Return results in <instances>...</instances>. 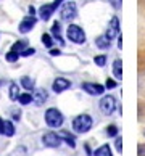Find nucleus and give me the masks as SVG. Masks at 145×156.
<instances>
[{
    "instance_id": "nucleus-12",
    "label": "nucleus",
    "mask_w": 145,
    "mask_h": 156,
    "mask_svg": "<svg viewBox=\"0 0 145 156\" xmlns=\"http://www.w3.org/2000/svg\"><path fill=\"white\" fill-rule=\"evenodd\" d=\"M47 98H49V94L45 89H37V90H34V94H32V101L36 106H42L44 103L47 101Z\"/></svg>"
},
{
    "instance_id": "nucleus-39",
    "label": "nucleus",
    "mask_w": 145,
    "mask_h": 156,
    "mask_svg": "<svg viewBox=\"0 0 145 156\" xmlns=\"http://www.w3.org/2000/svg\"><path fill=\"white\" fill-rule=\"evenodd\" d=\"M143 135H145V129H143Z\"/></svg>"
},
{
    "instance_id": "nucleus-5",
    "label": "nucleus",
    "mask_w": 145,
    "mask_h": 156,
    "mask_svg": "<svg viewBox=\"0 0 145 156\" xmlns=\"http://www.w3.org/2000/svg\"><path fill=\"white\" fill-rule=\"evenodd\" d=\"M60 16L63 21H73L78 16V5L74 2H66L61 5L60 10Z\"/></svg>"
},
{
    "instance_id": "nucleus-9",
    "label": "nucleus",
    "mask_w": 145,
    "mask_h": 156,
    "mask_svg": "<svg viewBox=\"0 0 145 156\" xmlns=\"http://www.w3.org/2000/svg\"><path fill=\"white\" fill-rule=\"evenodd\" d=\"M71 87V80L66 79V77H56L53 80V84H52V90L55 92V94H63L65 90H68Z\"/></svg>"
},
{
    "instance_id": "nucleus-22",
    "label": "nucleus",
    "mask_w": 145,
    "mask_h": 156,
    "mask_svg": "<svg viewBox=\"0 0 145 156\" xmlns=\"http://www.w3.org/2000/svg\"><path fill=\"white\" fill-rule=\"evenodd\" d=\"M26 45H27V40H18V42H15L13 45H11V50L21 55V51L26 48Z\"/></svg>"
},
{
    "instance_id": "nucleus-13",
    "label": "nucleus",
    "mask_w": 145,
    "mask_h": 156,
    "mask_svg": "<svg viewBox=\"0 0 145 156\" xmlns=\"http://www.w3.org/2000/svg\"><path fill=\"white\" fill-rule=\"evenodd\" d=\"M58 135L61 137V140H65V142L68 143V147L76 148V137L71 135L68 130H60V132H58Z\"/></svg>"
},
{
    "instance_id": "nucleus-24",
    "label": "nucleus",
    "mask_w": 145,
    "mask_h": 156,
    "mask_svg": "<svg viewBox=\"0 0 145 156\" xmlns=\"http://www.w3.org/2000/svg\"><path fill=\"white\" fill-rule=\"evenodd\" d=\"M42 44H44L47 48H52V47H53V39H52L50 34H42Z\"/></svg>"
},
{
    "instance_id": "nucleus-38",
    "label": "nucleus",
    "mask_w": 145,
    "mask_h": 156,
    "mask_svg": "<svg viewBox=\"0 0 145 156\" xmlns=\"http://www.w3.org/2000/svg\"><path fill=\"white\" fill-rule=\"evenodd\" d=\"M2 85H5V80H3V79H0V87H2Z\"/></svg>"
},
{
    "instance_id": "nucleus-15",
    "label": "nucleus",
    "mask_w": 145,
    "mask_h": 156,
    "mask_svg": "<svg viewBox=\"0 0 145 156\" xmlns=\"http://www.w3.org/2000/svg\"><path fill=\"white\" fill-rule=\"evenodd\" d=\"M95 45L102 50H107V48L111 47V40H110L107 36H100V37L95 39Z\"/></svg>"
},
{
    "instance_id": "nucleus-7",
    "label": "nucleus",
    "mask_w": 145,
    "mask_h": 156,
    "mask_svg": "<svg viewBox=\"0 0 145 156\" xmlns=\"http://www.w3.org/2000/svg\"><path fill=\"white\" fill-rule=\"evenodd\" d=\"M61 142H63L61 137L55 134V132H47V134L42 135V143L49 148H58L61 145Z\"/></svg>"
},
{
    "instance_id": "nucleus-8",
    "label": "nucleus",
    "mask_w": 145,
    "mask_h": 156,
    "mask_svg": "<svg viewBox=\"0 0 145 156\" xmlns=\"http://www.w3.org/2000/svg\"><path fill=\"white\" fill-rule=\"evenodd\" d=\"M36 24H37V18L34 15H29V16H26V18H23V21L18 26V29H20L21 34H27L29 31H32V27Z\"/></svg>"
},
{
    "instance_id": "nucleus-21",
    "label": "nucleus",
    "mask_w": 145,
    "mask_h": 156,
    "mask_svg": "<svg viewBox=\"0 0 145 156\" xmlns=\"http://www.w3.org/2000/svg\"><path fill=\"white\" fill-rule=\"evenodd\" d=\"M18 101H20V105H29V103H32V94H29V92L20 94Z\"/></svg>"
},
{
    "instance_id": "nucleus-2",
    "label": "nucleus",
    "mask_w": 145,
    "mask_h": 156,
    "mask_svg": "<svg viewBox=\"0 0 145 156\" xmlns=\"http://www.w3.org/2000/svg\"><path fill=\"white\" fill-rule=\"evenodd\" d=\"M45 122H47L49 127H53V129H58L61 127L63 122H65V116L58 108H49L45 111Z\"/></svg>"
},
{
    "instance_id": "nucleus-10",
    "label": "nucleus",
    "mask_w": 145,
    "mask_h": 156,
    "mask_svg": "<svg viewBox=\"0 0 145 156\" xmlns=\"http://www.w3.org/2000/svg\"><path fill=\"white\" fill-rule=\"evenodd\" d=\"M105 36L110 39V40H113L114 37H118L119 36V20L116 18V16H113L111 21H110V26H108V29H107V34Z\"/></svg>"
},
{
    "instance_id": "nucleus-11",
    "label": "nucleus",
    "mask_w": 145,
    "mask_h": 156,
    "mask_svg": "<svg viewBox=\"0 0 145 156\" xmlns=\"http://www.w3.org/2000/svg\"><path fill=\"white\" fill-rule=\"evenodd\" d=\"M55 10L56 7L53 3H45L42 5V7L39 8V16H40V20H44V21H49L52 18V15L55 13Z\"/></svg>"
},
{
    "instance_id": "nucleus-30",
    "label": "nucleus",
    "mask_w": 145,
    "mask_h": 156,
    "mask_svg": "<svg viewBox=\"0 0 145 156\" xmlns=\"http://www.w3.org/2000/svg\"><path fill=\"white\" fill-rule=\"evenodd\" d=\"M137 156H145V143H140L137 148Z\"/></svg>"
},
{
    "instance_id": "nucleus-25",
    "label": "nucleus",
    "mask_w": 145,
    "mask_h": 156,
    "mask_svg": "<svg viewBox=\"0 0 145 156\" xmlns=\"http://www.w3.org/2000/svg\"><path fill=\"white\" fill-rule=\"evenodd\" d=\"M94 63H95L97 66L103 68V66L107 65V56H105V55H97L95 58H94Z\"/></svg>"
},
{
    "instance_id": "nucleus-16",
    "label": "nucleus",
    "mask_w": 145,
    "mask_h": 156,
    "mask_svg": "<svg viewBox=\"0 0 145 156\" xmlns=\"http://www.w3.org/2000/svg\"><path fill=\"white\" fill-rule=\"evenodd\" d=\"M113 74L116 79H123V61L121 60L113 61Z\"/></svg>"
},
{
    "instance_id": "nucleus-23",
    "label": "nucleus",
    "mask_w": 145,
    "mask_h": 156,
    "mask_svg": "<svg viewBox=\"0 0 145 156\" xmlns=\"http://www.w3.org/2000/svg\"><path fill=\"white\" fill-rule=\"evenodd\" d=\"M20 53H16V51H13V50H10L7 55H5V60H7L8 63H15V61H18V58H20Z\"/></svg>"
},
{
    "instance_id": "nucleus-33",
    "label": "nucleus",
    "mask_w": 145,
    "mask_h": 156,
    "mask_svg": "<svg viewBox=\"0 0 145 156\" xmlns=\"http://www.w3.org/2000/svg\"><path fill=\"white\" fill-rule=\"evenodd\" d=\"M84 150H85V151H87V156H94V153H92V150H90V147L87 145V143H85V145H84Z\"/></svg>"
},
{
    "instance_id": "nucleus-3",
    "label": "nucleus",
    "mask_w": 145,
    "mask_h": 156,
    "mask_svg": "<svg viewBox=\"0 0 145 156\" xmlns=\"http://www.w3.org/2000/svg\"><path fill=\"white\" fill-rule=\"evenodd\" d=\"M66 37L71 40L73 44L76 45H82L85 42V32L81 26L78 24H69L68 29H66Z\"/></svg>"
},
{
    "instance_id": "nucleus-17",
    "label": "nucleus",
    "mask_w": 145,
    "mask_h": 156,
    "mask_svg": "<svg viewBox=\"0 0 145 156\" xmlns=\"http://www.w3.org/2000/svg\"><path fill=\"white\" fill-rule=\"evenodd\" d=\"M94 156H113L111 147H110V145H102V147H98L95 151H94Z\"/></svg>"
},
{
    "instance_id": "nucleus-6",
    "label": "nucleus",
    "mask_w": 145,
    "mask_h": 156,
    "mask_svg": "<svg viewBox=\"0 0 145 156\" xmlns=\"http://www.w3.org/2000/svg\"><path fill=\"white\" fill-rule=\"evenodd\" d=\"M82 90L85 92V94H89L92 97H97V95H103L105 94V85L102 84H95V82H82Z\"/></svg>"
},
{
    "instance_id": "nucleus-36",
    "label": "nucleus",
    "mask_w": 145,
    "mask_h": 156,
    "mask_svg": "<svg viewBox=\"0 0 145 156\" xmlns=\"http://www.w3.org/2000/svg\"><path fill=\"white\" fill-rule=\"evenodd\" d=\"M63 2H65V0H55V2H53V5H55V7L58 8V7H60V5H61Z\"/></svg>"
},
{
    "instance_id": "nucleus-31",
    "label": "nucleus",
    "mask_w": 145,
    "mask_h": 156,
    "mask_svg": "<svg viewBox=\"0 0 145 156\" xmlns=\"http://www.w3.org/2000/svg\"><path fill=\"white\" fill-rule=\"evenodd\" d=\"M20 119H21V111L15 109V111H13V121H20Z\"/></svg>"
},
{
    "instance_id": "nucleus-34",
    "label": "nucleus",
    "mask_w": 145,
    "mask_h": 156,
    "mask_svg": "<svg viewBox=\"0 0 145 156\" xmlns=\"http://www.w3.org/2000/svg\"><path fill=\"white\" fill-rule=\"evenodd\" d=\"M111 3H113L114 8H119L121 7V0H111Z\"/></svg>"
},
{
    "instance_id": "nucleus-1",
    "label": "nucleus",
    "mask_w": 145,
    "mask_h": 156,
    "mask_svg": "<svg viewBox=\"0 0 145 156\" xmlns=\"http://www.w3.org/2000/svg\"><path fill=\"white\" fill-rule=\"evenodd\" d=\"M92 126H94V121L89 114H79L73 119V130L76 132V134H87Z\"/></svg>"
},
{
    "instance_id": "nucleus-26",
    "label": "nucleus",
    "mask_w": 145,
    "mask_h": 156,
    "mask_svg": "<svg viewBox=\"0 0 145 156\" xmlns=\"http://www.w3.org/2000/svg\"><path fill=\"white\" fill-rule=\"evenodd\" d=\"M118 132H119V129H118L114 124H111V126L107 127V135H108V137H118Z\"/></svg>"
},
{
    "instance_id": "nucleus-29",
    "label": "nucleus",
    "mask_w": 145,
    "mask_h": 156,
    "mask_svg": "<svg viewBox=\"0 0 145 156\" xmlns=\"http://www.w3.org/2000/svg\"><path fill=\"white\" fill-rule=\"evenodd\" d=\"M34 53H36V48H24L21 51V56H31Z\"/></svg>"
},
{
    "instance_id": "nucleus-4",
    "label": "nucleus",
    "mask_w": 145,
    "mask_h": 156,
    "mask_svg": "<svg viewBox=\"0 0 145 156\" xmlns=\"http://www.w3.org/2000/svg\"><path fill=\"white\" fill-rule=\"evenodd\" d=\"M98 106H100V111L105 114V116H111V114L116 111V100H114V97L103 95L100 103H98Z\"/></svg>"
},
{
    "instance_id": "nucleus-19",
    "label": "nucleus",
    "mask_w": 145,
    "mask_h": 156,
    "mask_svg": "<svg viewBox=\"0 0 145 156\" xmlns=\"http://www.w3.org/2000/svg\"><path fill=\"white\" fill-rule=\"evenodd\" d=\"M8 97H10V100H18V97H20V87H18V84H16V82H11L10 84Z\"/></svg>"
},
{
    "instance_id": "nucleus-27",
    "label": "nucleus",
    "mask_w": 145,
    "mask_h": 156,
    "mask_svg": "<svg viewBox=\"0 0 145 156\" xmlns=\"http://www.w3.org/2000/svg\"><path fill=\"white\" fill-rule=\"evenodd\" d=\"M114 145H116V150H118V153H123V138H121V137H116Z\"/></svg>"
},
{
    "instance_id": "nucleus-32",
    "label": "nucleus",
    "mask_w": 145,
    "mask_h": 156,
    "mask_svg": "<svg viewBox=\"0 0 145 156\" xmlns=\"http://www.w3.org/2000/svg\"><path fill=\"white\" fill-rule=\"evenodd\" d=\"M50 55L52 56H58V55H61V51L58 48H50Z\"/></svg>"
},
{
    "instance_id": "nucleus-28",
    "label": "nucleus",
    "mask_w": 145,
    "mask_h": 156,
    "mask_svg": "<svg viewBox=\"0 0 145 156\" xmlns=\"http://www.w3.org/2000/svg\"><path fill=\"white\" fill-rule=\"evenodd\" d=\"M116 85H118V82H116V80H113V79H107V82H105V87L107 89H114Z\"/></svg>"
},
{
    "instance_id": "nucleus-20",
    "label": "nucleus",
    "mask_w": 145,
    "mask_h": 156,
    "mask_svg": "<svg viewBox=\"0 0 145 156\" xmlns=\"http://www.w3.org/2000/svg\"><path fill=\"white\" fill-rule=\"evenodd\" d=\"M21 85H23V87H24L27 92L34 90V87H36V84H34V80H32L31 77H27V76L21 77Z\"/></svg>"
},
{
    "instance_id": "nucleus-18",
    "label": "nucleus",
    "mask_w": 145,
    "mask_h": 156,
    "mask_svg": "<svg viewBox=\"0 0 145 156\" xmlns=\"http://www.w3.org/2000/svg\"><path fill=\"white\" fill-rule=\"evenodd\" d=\"M15 126L11 121H3V135H7V137H13L15 135Z\"/></svg>"
},
{
    "instance_id": "nucleus-37",
    "label": "nucleus",
    "mask_w": 145,
    "mask_h": 156,
    "mask_svg": "<svg viewBox=\"0 0 145 156\" xmlns=\"http://www.w3.org/2000/svg\"><path fill=\"white\" fill-rule=\"evenodd\" d=\"M29 15H36V8L34 7H29Z\"/></svg>"
},
{
    "instance_id": "nucleus-35",
    "label": "nucleus",
    "mask_w": 145,
    "mask_h": 156,
    "mask_svg": "<svg viewBox=\"0 0 145 156\" xmlns=\"http://www.w3.org/2000/svg\"><path fill=\"white\" fill-rule=\"evenodd\" d=\"M0 135H3V119L0 118Z\"/></svg>"
},
{
    "instance_id": "nucleus-14",
    "label": "nucleus",
    "mask_w": 145,
    "mask_h": 156,
    "mask_svg": "<svg viewBox=\"0 0 145 156\" xmlns=\"http://www.w3.org/2000/svg\"><path fill=\"white\" fill-rule=\"evenodd\" d=\"M52 34H53V39L60 42V45H65V40H63V37H61V26H60L58 21H55L53 26H52Z\"/></svg>"
}]
</instances>
